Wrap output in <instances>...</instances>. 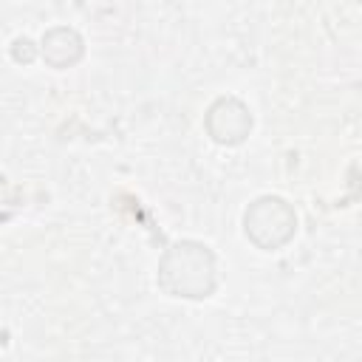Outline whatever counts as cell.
Wrapping results in <instances>:
<instances>
[{
  "instance_id": "1",
  "label": "cell",
  "mask_w": 362,
  "mask_h": 362,
  "mask_svg": "<svg viewBox=\"0 0 362 362\" xmlns=\"http://www.w3.org/2000/svg\"><path fill=\"white\" fill-rule=\"evenodd\" d=\"M158 286L170 297L204 300L218 288V263L206 243L178 240L158 260Z\"/></svg>"
},
{
  "instance_id": "2",
  "label": "cell",
  "mask_w": 362,
  "mask_h": 362,
  "mask_svg": "<svg viewBox=\"0 0 362 362\" xmlns=\"http://www.w3.org/2000/svg\"><path fill=\"white\" fill-rule=\"evenodd\" d=\"M243 232L263 252L283 249L297 232V212L280 195H260L243 212Z\"/></svg>"
},
{
  "instance_id": "3",
  "label": "cell",
  "mask_w": 362,
  "mask_h": 362,
  "mask_svg": "<svg viewBox=\"0 0 362 362\" xmlns=\"http://www.w3.org/2000/svg\"><path fill=\"white\" fill-rule=\"evenodd\" d=\"M204 127L218 144H240L252 133V110L235 96H218L204 116Z\"/></svg>"
},
{
  "instance_id": "4",
  "label": "cell",
  "mask_w": 362,
  "mask_h": 362,
  "mask_svg": "<svg viewBox=\"0 0 362 362\" xmlns=\"http://www.w3.org/2000/svg\"><path fill=\"white\" fill-rule=\"evenodd\" d=\"M42 59L54 68H68V65H76L82 59V51H85V42L79 37V31L68 28V25H57L51 31H45L42 37Z\"/></svg>"
},
{
  "instance_id": "5",
  "label": "cell",
  "mask_w": 362,
  "mask_h": 362,
  "mask_svg": "<svg viewBox=\"0 0 362 362\" xmlns=\"http://www.w3.org/2000/svg\"><path fill=\"white\" fill-rule=\"evenodd\" d=\"M11 54H14V59H17V62H31V59H34V42H31L28 37H23V40H14V48H11Z\"/></svg>"
}]
</instances>
